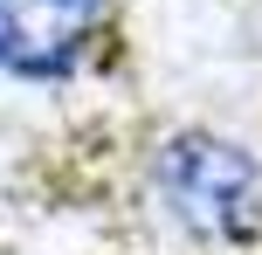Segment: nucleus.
Segmentation results:
<instances>
[{
	"instance_id": "1",
	"label": "nucleus",
	"mask_w": 262,
	"mask_h": 255,
	"mask_svg": "<svg viewBox=\"0 0 262 255\" xmlns=\"http://www.w3.org/2000/svg\"><path fill=\"white\" fill-rule=\"evenodd\" d=\"M152 200L193 242L242 248L262 235V159L207 124H186L152 152Z\"/></svg>"
},
{
	"instance_id": "2",
	"label": "nucleus",
	"mask_w": 262,
	"mask_h": 255,
	"mask_svg": "<svg viewBox=\"0 0 262 255\" xmlns=\"http://www.w3.org/2000/svg\"><path fill=\"white\" fill-rule=\"evenodd\" d=\"M111 0H0V76L7 83H69L104 55Z\"/></svg>"
}]
</instances>
